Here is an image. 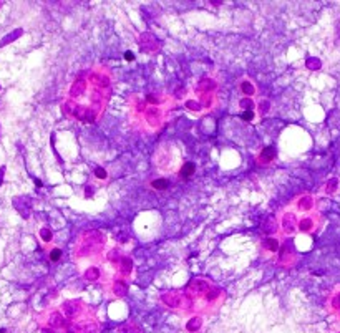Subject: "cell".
I'll list each match as a JSON object with an SVG mask.
<instances>
[{"mask_svg": "<svg viewBox=\"0 0 340 333\" xmlns=\"http://www.w3.org/2000/svg\"><path fill=\"white\" fill-rule=\"evenodd\" d=\"M106 237L100 230H86L76 239V244L73 247V259L78 265L86 264L83 269L90 265H96L98 260H101V255L105 252ZM80 269V270H83Z\"/></svg>", "mask_w": 340, "mask_h": 333, "instance_id": "cell-2", "label": "cell"}, {"mask_svg": "<svg viewBox=\"0 0 340 333\" xmlns=\"http://www.w3.org/2000/svg\"><path fill=\"white\" fill-rule=\"evenodd\" d=\"M275 158H277V153H275V149L271 148V146L262 148L261 151L256 154V161H257V164H261V166L272 164L275 161Z\"/></svg>", "mask_w": 340, "mask_h": 333, "instance_id": "cell-10", "label": "cell"}, {"mask_svg": "<svg viewBox=\"0 0 340 333\" xmlns=\"http://www.w3.org/2000/svg\"><path fill=\"white\" fill-rule=\"evenodd\" d=\"M320 225V219L319 214H305V216H299V232L304 234H312L319 229Z\"/></svg>", "mask_w": 340, "mask_h": 333, "instance_id": "cell-8", "label": "cell"}, {"mask_svg": "<svg viewBox=\"0 0 340 333\" xmlns=\"http://www.w3.org/2000/svg\"><path fill=\"white\" fill-rule=\"evenodd\" d=\"M158 169L163 172H171L176 169V151L171 144H161L156 151V158H154Z\"/></svg>", "mask_w": 340, "mask_h": 333, "instance_id": "cell-4", "label": "cell"}, {"mask_svg": "<svg viewBox=\"0 0 340 333\" xmlns=\"http://www.w3.org/2000/svg\"><path fill=\"white\" fill-rule=\"evenodd\" d=\"M105 288H106V292H108L110 297L123 298L130 290V280H126V278H123V277L115 275V278H111V280L106 282Z\"/></svg>", "mask_w": 340, "mask_h": 333, "instance_id": "cell-6", "label": "cell"}, {"mask_svg": "<svg viewBox=\"0 0 340 333\" xmlns=\"http://www.w3.org/2000/svg\"><path fill=\"white\" fill-rule=\"evenodd\" d=\"M239 91H241V95L244 96V98H251L252 100L257 95V86L251 78L244 76L242 80H239Z\"/></svg>", "mask_w": 340, "mask_h": 333, "instance_id": "cell-11", "label": "cell"}, {"mask_svg": "<svg viewBox=\"0 0 340 333\" xmlns=\"http://www.w3.org/2000/svg\"><path fill=\"white\" fill-rule=\"evenodd\" d=\"M290 207H292L299 216L312 214L315 209V199L310 194H302V196H299L297 199L292 201Z\"/></svg>", "mask_w": 340, "mask_h": 333, "instance_id": "cell-7", "label": "cell"}, {"mask_svg": "<svg viewBox=\"0 0 340 333\" xmlns=\"http://www.w3.org/2000/svg\"><path fill=\"white\" fill-rule=\"evenodd\" d=\"M95 177L98 181H106V179H108V172H106L103 167H96V169H95Z\"/></svg>", "mask_w": 340, "mask_h": 333, "instance_id": "cell-22", "label": "cell"}, {"mask_svg": "<svg viewBox=\"0 0 340 333\" xmlns=\"http://www.w3.org/2000/svg\"><path fill=\"white\" fill-rule=\"evenodd\" d=\"M339 179H332L329 182L327 186H325V192L327 194H335V192H339Z\"/></svg>", "mask_w": 340, "mask_h": 333, "instance_id": "cell-20", "label": "cell"}, {"mask_svg": "<svg viewBox=\"0 0 340 333\" xmlns=\"http://www.w3.org/2000/svg\"><path fill=\"white\" fill-rule=\"evenodd\" d=\"M40 237H42V242H43V244H50V242H52V239H53L52 229H48V227L40 229Z\"/></svg>", "mask_w": 340, "mask_h": 333, "instance_id": "cell-18", "label": "cell"}, {"mask_svg": "<svg viewBox=\"0 0 340 333\" xmlns=\"http://www.w3.org/2000/svg\"><path fill=\"white\" fill-rule=\"evenodd\" d=\"M149 187L154 189V191L163 192V191H168L169 187H171V181L166 179V177H158V179L149 181Z\"/></svg>", "mask_w": 340, "mask_h": 333, "instance_id": "cell-16", "label": "cell"}, {"mask_svg": "<svg viewBox=\"0 0 340 333\" xmlns=\"http://www.w3.org/2000/svg\"><path fill=\"white\" fill-rule=\"evenodd\" d=\"M280 247H282V245H280V240L277 237H274V235H271V237L262 240V250H264V254H269V255L279 254Z\"/></svg>", "mask_w": 340, "mask_h": 333, "instance_id": "cell-12", "label": "cell"}, {"mask_svg": "<svg viewBox=\"0 0 340 333\" xmlns=\"http://www.w3.org/2000/svg\"><path fill=\"white\" fill-rule=\"evenodd\" d=\"M295 260H297V255H295L292 249H290V245H282L277 254L279 265H282V267H292L295 264Z\"/></svg>", "mask_w": 340, "mask_h": 333, "instance_id": "cell-9", "label": "cell"}, {"mask_svg": "<svg viewBox=\"0 0 340 333\" xmlns=\"http://www.w3.org/2000/svg\"><path fill=\"white\" fill-rule=\"evenodd\" d=\"M329 310L332 312L334 315H337L340 318V285L335 287V290L332 292V295H330Z\"/></svg>", "mask_w": 340, "mask_h": 333, "instance_id": "cell-14", "label": "cell"}, {"mask_svg": "<svg viewBox=\"0 0 340 333\" xmlns=\"http://www.w3.org/2000/svg\"><path fill=\"white\" fill-rule=\"evenodd\" d=\"M135 56H133V53H126V60H133Z\"/></svg>", "mask_w": 340, "mask_h": 333, "instance_id": "cell-23", "label": "cell"}, {"mask_svg": "<svg viewBox=\"0 0 340 333\" xmlns=\"http://www.w3.org/2000/svg\"><path fill=\"white\" fill-rule=\"evenodd\" d=\"M48 257H50L52 262H58V260L62 259V250L58 249V247H52V250H50V255H48Z\"/></svg>", "mask_w": 340, "mask_h": 333, "instance_id": "cell-21", "label": "cell"}, {"mask_svg": "<svg viewBox=\"0 0 340 333\" xmlns=\"http://www.w3.org/2000/svg\"><path fill=\"white\" fill-rule=\"evenodd\" d=\"M173 101L164 105H148L143 96H133V103H131V114H133V121L139 124L143 129L149 133L158 131L159 128L166 123L169 116V111L173 110Z\"/></svg>", "mask_w": 340, "mask_h": 333, "instance_id": "cell-1", "label": "cell"}, {"mask_svg": "<svg viewBox=\"0 0 340 333\" xmlns=\"http://www.w3.org/2000/svg\"><path fill=\"white\" fill-rule=\"evenodd\" d=\"M194 172H196V164L188 161V163H183V166L179 167L178 174L181 179H191V177L194 176Z\"/></svg>", "mask_w": 340, "mask_h": 333, "instance_id": "cell-15", "label": "cell"}, {"mask_svg": "<svg viewBox=\"0 0 340 333\" xmlns=\"http://www.w3.org/2000/svg\"><path fill=\"white\" fill-rule=\"evenodd\" d=\"M277 222H279L280 232L284 235H292L295 232H299V214L290 206H287L284 211L279 212Z\"/></svg>", "mask_w": 340, "mask_h": 333, "instance_id": "cell-5", "label": "cell"}, {"mask_svg": "<svg viewBox=\"0 0 340 333\" xmlns=\"http://www.w3.org/2000/svg\"><path fill=\"white\" fill-rule=\"evenodd\" d=\"M116 333H141L138 325H135V323H125V325H121Z\"/></svg>", "mask_w": 340, "mask_h": 333, "instance_id": "cell-17", "label": "cell"}, {"mask_svg": "<svg viewBox=\"0 0 340 333\" xmlns=\"http://www.w3.org/2000/svg\"><path fill=\"white\" fill-rule=\"evenodd\" d=\"M256 110H251V111H242L241 113V119L242 121H246V123H252V121H256Z\"/></svg>", "mask_w": 340, "mask_h": 333, "instance_id": "cell-19", "label": "cell"}, {"mask_svg": "<svg viewBox=\"0 0 340 333\" xmlns=\"http://www.w3.org/2000/svg\"><path fill=\"white\" fill-rule=\"evenodd\" d=\"M81 275H83V278L88 282H98L101 278V270L98 265H90V267L81 270Z\"/></svg>", "mask_w": 340, "mask_h": 333, "instance_id": "cell-13", "label": "cell"}, {"mask_svg": "<svg viewBox=\"0 0 340 333\" xmlns=\"http://www.w3.org/2000/svg\"><path fill=\"white\" fill-rule=\"evenodd\" d=\"M108 262L113 265V269L116 270V275H118V277L131 280L133 272H135V265H133V260H131L130 255H126L121 252V250L115 249L108 254Z\"/></svg>", "mask_w": 340, "mask_h": 333, "instance_id": "cell-3", "label": "cell"}]
</instances>
